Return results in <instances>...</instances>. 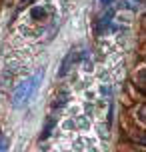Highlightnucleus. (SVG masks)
Wrapping results in <instances>:
<instances>
[{
	"instance_id": "7ed1b4c3",
	"label": "nucleus",
	"mask_w": 146,
	"mask_h": 152,
	"mask_svg": "<svg viewBox=\"0 0 146 152\" xmlns=\"http://www.w3.org/2000/svg\"><path fill=\"white\" fill-rule=\"evenodd\" d=\"M30 16L34 18V20H42L44 16H46V10L42 6H36V8H32V12H30Z\"/></svg>"
},
{
	"instance_id": "39448f33",
	"label": "nucleus",
	"mask_w": 146,
	"mask_h": 152,
	"mask_svg": "<svg viewBox=\"0 0 146 152\" xmlns=\"http://www.w3.org/2000/svg\"><path fill=\"white\" fill-rule=\"evenodd\" d=\"M6 146H8V140L6 138H0V152H6Z\"/></svg>"
},
{
	"instance_id": "6e6552de",
	"label": "nucleus",
	"mask_w": 146,
	"mask_h": 152,
	"mask_svg": "<svg viewBox=\"0 0 146 152\" xmlns=\"http://www.w3.org/2000/svg\"><path fill=\"white\" fill-rule=\"evenodd\" d=\"M102 2H106V4H108V2H110V0H102Z\"/></svg>"
},
{
	"instance_id": "423d86ee",
	"label": "nucleus",
	"mask_w": 146,
	"mask_h": 152,
	"mask_svg": "<svg viewBox=\"0 0 146 152\" xmlns=\"http://www.w3.org/2000/svg\"><path fill=\"white\" fill-rule=\"evenodd\" d=\"M138 78L142 80V82H146V72H142V74H138Z\"/></svg>"
},
{
	"instance_id": "f03ea898",
	"label": "nucleus",
	"mask_w": 146,
	"mask_h": 152,
	"mask_svg": "<svg viewBox=\"0 0 146 152\" xmlns=\"http://www.w3.org/2000/svg\"><path fill=\"white\" fill-rule=\"evenodd\" d=\"M78 56H80L78 52H74V50H70V52L66 54V58L62 60V66H60V72H58V74H60V76H66V74H68V70H70V66H72V62L76 60Z\"/></svg>"
},
{
	"instance_id": "f257e3e1",
	"label": "nucleus",
	"mask_w": 146,
	"mask_h": 152,
	"mask_svg": "<svg viewBox=\"0 0 146 152\" xmlns=\"http://www.w3.org/2000/svg\"><path fill=\"white\" fill-rule=\"evenodd\" d=\"M26 90H28V82H22L16 88V92H14V106L16 108H20L24 102H28L26 100Z\"/></svg>"
},
{
	"instance_id": "0eeeda50",
	"label": "nucleus",
	"mask_w": 146,
	"mask_h": 152,
	"mask_svg": "<svg viewBox=\"0 0 146 152\" xmlns=\"http://www.w3.org/2000/svg\"><path fill=\"white\" fill-rule=\"evenodd\" d=\"M32 0H22V4H30Z\"/></svg>"
},
{
	"instance_id": "20e7f679",
	"label": "nucleus",
	"mask_w": 146,
	"mask_h": 152,
	"mask_svg": "<svg viewBox=\"0 0 146 152\" xmlns=\"http://www.w3.org/2000/svg\"><path fill=\"white\" fill-rule=\"evenodd\" d=\"M52 126H54V120H50V122H48V126H46V130H44V134H42L40 138H48V136H50V130H52Z\"/></svg>"
}]
</instances>
